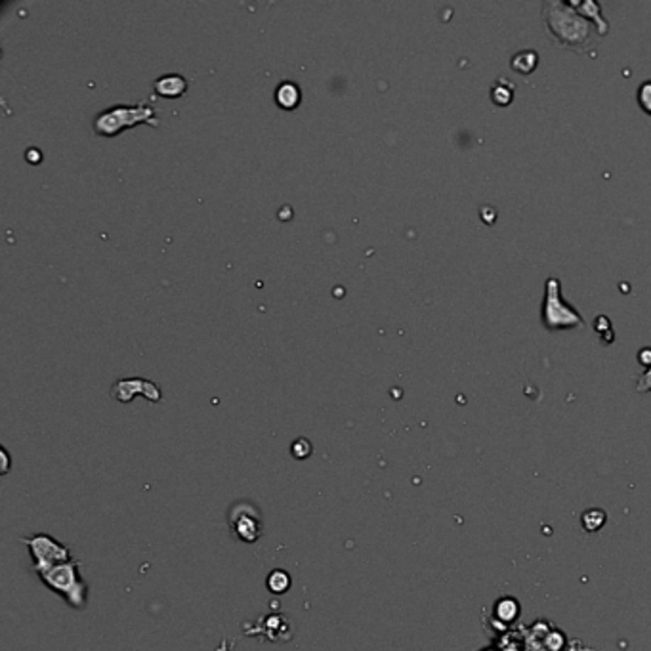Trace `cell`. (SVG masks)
I'll use <instances>...</instances> for the list:
<instances>
[{"label": "cell", "mask_w": 651, "mask_h": 651, "mask_svg": "<svg viewBox=\"0 0 651 651\" xmlns=\"http://www.w3.org/2000/svg\"><path fill=\"white\" fill-rule=\"evenodd\" d=\"M543 19L548 35L565 48L582 50L590 44L594 23L577 10L575 2L548 0L543 6Z\"/></svg>", "instance_id": "1"}, {"label": "cell", "mask_w": 651, "mask_h": 651, "mask_svg": "<svg viewBox=\"0 0 651 651\" xmlns=\"http://www.w3.org/2000/svg\"><path fill=\"white\" fill-rule=\"evenodd\" d=\"M81 562L73 557L69 562L57 564L50 570L38 573V579L44 587L62 598L69 608L84 609L88 604V582L81 577Z\"/></svg>", "instance_id": "2"}, {"label": "cell", "mask_w": 651, "mask_h": 651, "mask_svg": "<svg viewBox=\"0 0 651 651\" xmlns=\"http://www.w3.org/2000/svg\"><path fill=\"white\" fill-rule=\"evenodd\" d=\"M138 125H159L157 109L149 101H140L136 106H111L96 115L94 132L98 136L113 138L117 134L130 130Z\"/></svg>", "instance_id": "3"}, {"label": "cell", "mask_w": 651, "mask_h": 651, "mask_svg": "<svg viewBox=\"0 0 651 651\" xmlns=\"http://www.w3.org/2000/svg\"><path fill=\"white\" fill-rule=\"evenodd\" d=\"M540 323L548 331H567L584 325L582 315L567 304L562 296V283L557 277H548L545 283V300L540 306Z\"/></svg>", "instance_id": "4"}, {"label": "cell", "mask_w": 651, "mask_h": 651, "mask_svg": "<svg viewBox=\"0 0 651 651\" xmlns=\"http://www.w3.org/2000/svg\"><path fill=\"white\" fill-rule=\"evenodd\" d=\"M21 543H26V546L29 548V554L33 557V571L37 575L50 570L54 565L73 560L69 546L62 545L57 538H54L48 533L27 535V537H21Z\"/></svg>", "instance_id": "5"}, {"label": "cell", "mask_w": 651, "mask_h": 651, "mask_svg": "<svg viewBox=\"0 0 651 651\" xmlns=\"http://www.w3.org/2000/svg\"><path fill=\"white\" fill-rule=\"evenodd\" d=\"M227 523L233 535L247 545H254L264 535V520L260 508L251 501L233 502L227 512Z\"/></svg>", "instance_id": "6"}, {"label": "cell", "mask_w": 651, "mask_h": 651, "mask_svg": "<svg viewBox=\"0 0 651 651\" xmlns=\"http://www.w3.org/2000/svg\"><path fill=\"white\" fill-rule=\"evenodd\" d=\"M144 395L147 401H161L163 394H161V388L157 386L155 383H151V380H145V378H126V380H117L113 384V388H111V395H113L115 400L120 401V403H128L132 401L136 395Z\"/></svg>", "instance_id": "7"}, {"label": "cell", "mask_w": 651, "mask_h": 651, "mask_svg": "<svg viewBox=\"0 0 651 651\" xmlns=\"http://www.w3.org/2000/svg\"><path fill=\"white\" fill-rule=\"evenodd\" d=\"M153 88H155L157 96L174 100V98H182L188 92V81L186 77L178 75V73H169V75L159 77L153 82Z\"/></svg>", "instance_id": "8"}, {"label": "cell", "mask_w": 651, "mask_h": 651, "mask_svg": "<svg viewBox=\"0 0 651 651\" xmlns=\"http://www.w3.org/2000/svg\"><path fill=\"white\" fill-rule=\"evenodd\" d=\"M273 98H276V103L281 107V109H287V111L288 109H296L302 100L300 86L293 81L281 82V84L276 88V96H273Z\"/></svg>", "instance_id": "9"}, {"label": "cell", "mask_w": 651, "mask_h": 651, "mask_svg": "<svg viewBox=\"0 0 651 651\" xmlns=\"http://www.w3.org/2000/svg\"><path fill=\"white\" fill-rule=\"evenodd\" d=\"M577 10L584 16L587 19H590L592 23L596 26L598 33L600 35H608L609 31V23L604 18V13H601V6L594 0H584V2H575Z\"/></svg>", "instance_id": "10"}, {"label": "cell", "mask_w": 651, "mask_h": 651, "mask_svg": "<svg viewBox=\"0 0 651 651\" xmlns=\"http://www.w3.org/2000/svg\"><path fill=\"white\" fill-rule=\"evenodd\" d=\"M514 96H516V84L512 81L501 77L491 84V101L497 107H508L514 101Z\"/></svg>", "instance_id": "11"}, {"label": "cell", "mask_w": 651, "mask_h": 651, "mask_svg": "<svg viewBox=\"0 0 651 651\" xmlns=\"http://www.w3.org/2000/svg\"><path fill=\"white\" fill-rule=\"evenodd\" d=\"M538 54L535 50H520L510 57V69L520 75H531L537 69Z\"/></svg>", "instance_id": "12"}, {"label": "cell", "mask_w": 651, "mask_h": 651, "mask_svg": "<svg viewBox=\"0 0 651 651\" xmlns=\"http://www.w3.org/2000/svg\"><path fill=\"white\" fill-rule=\"evenodd\" d=\"M293 584V579L285 570H273L266 579V587L271 594H285Z\"/></svg>", "instance_id": "13"}, {"label": "cell", "mask_w": 651, "mask_h": 651, "mask_svg": "<svg viewBox=\"0 0 651 651\" xmlns=\"http://www.w3.org/2000/svg\"><path fill=\"white\" fill-rule=\"evenodd\" d=\"M594 332L600 336L604 344H611L615 340V331L608 315H598L594 319Z\"/></svg>", "instance_id": "14"}, {"label": "cell", "mask_w": 651, "mask_h": 651, "mask_svg": "<svg viewBox=\"0 0 651 651\" xmlns=\"http://www.w3.org/2000/svg\"><path fill=\"white\" fill-rule=\"evenodd\" d=\"M636 101H638L640 109L651 117V81H644L640 84L638 92H636Z\"/></svg>", "instance_id": "15"}, {"label": "cell", "mask_w": 651, "mask_h": 651, "mask_svg": "<svg viewBox=\"0 0 651 651\" xmlns=\"http://www.w3.org/2000/svg\"><path fill=\"white\" fill-rule=\"evenodd\" d=\"M312 443H310V439L306 438H298L295 443L290 445V453H293V457L298 458V460H304L312 455Z\"/></svg>", "instance_id": "16"}, {"label": "cell", "mask_w": 651, "mask_h": 651, "mask_svg": "<svg viewBox=\"0 0 651 651\" xmlns=\"http://www.w3.org/2000/svg\"><path fill=\"white\" fill-rule=\"evenodd\" d=\"M497 613L501 617L502 621H512L518 613V606H516V601L514 600H502L499 604V609H497Z\"/></svg>", "instance_id": "17"}, {"label": "cell", "mask_w": 651, "mask_h": 651, "mask_svg": "<svg viewBox=\"0 0 651 651\" xmlns=\"http://www.w3.org/2000/svg\"><path fill=\"white\" fill-rule=\"evenodd\" d=\"M636 392L644 394V392H651V367L645 369L636 380Z\"/></svg>", "instance_id": "18"}, {"label": "cell", "mask_w": 651, "mask_h": 651, "mask_svg": "<svg viewBox=\"0 0 651 651\" xmlns=\"http://www.w3.org/2000/svg\"><path fill=\"white\" fill-rule=\"evenodd\" d=\"M638 361L644 365L645 369H650L651 367V348H642L638 351Z\"/></svg>", "instance_id": "19"}, {"label": "cell", "mask_w": 651, "mask_h": 651, "mask_svg": "<svg viewBox=\"0 0 651 651\" xmlns=\"http://www.w3.org/2000/svg\"><path fill=\"white\" fill-rule=\"evenodd\" d=\"M2 457H4V468H2V474H6L8 470H10V458H8L6 449H2Z\"/></svg>", "instance_id": "20"}, {"label": "cell", "mask_w": 651, "mask_h": 651, "mask_svg": "<svg viewBox=\"0 0 651 651\" xmlns=\"http://www.w3.org/2000/svg\"><path fill=\"white\" fill-rule=\"evenodd\" d=\"M218 651H227L226 650V642H222V645H220V650Z\"/></svg>", "instance_id": "21"}]
</instances>
